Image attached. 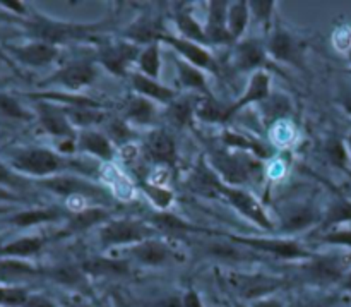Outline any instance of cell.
<instances>
[{"label": "cell", "mask_w": 351, "mask_h": 307, "mask_svg": "<svg viewBox=\"0 0 351 307\" xmlns=\"http://www.w3.org/2000/svg\"><path fill=\"white\" fill-rule=\"evenodd\" d=\"M105 23L95 24H77V23H64V21L50 19L41 14H33L26 21V26L29 33L33 34L34 40L43 41V43L58 45L72 43V41H84L91 40L98 33L103 31Z\"/></svg>", "instance_id": "1"}, {"label": "cell", "mask_w": 351, "mask_h": 307, "mask_svg": "<svg viewBox=\"0 0 351 307\" xmlns=\"http://www.w3.org/2000/svg\"><path fill=\"white\" fill-rule=\"evenodd\" d=\"M9 167L17 174L47 179L53 177L55 174L65 170V168L74 167V161L57 151L29 146L14 151L9 158Z\"/></svg>", "instance_id": "2"}, {"label": "cell", "mask_w": 351, "mask_h": 307, "mask_svg": "<svg viewBox=\"0 0 351 307\" xmlns=\"http://www.w3.org/2000/svg\"><path fill=\"white\" fill-rule=\"evenodd\" d=\"M156 229L149 222L136 218L108 220L98 229V239L103 246H134L143 240L153 239Z\"/></svg>", "instance_id": "3"}, {"label": "cell", "mask_w": 351, "mask_h": 307, "mask_svg": "<svg viewBox=\"0 0 351 307\" xmlns=\"http://www.w3.org/2000/svg\"><path fill=\"white\" fill-rule=\"evenodd\" d=\"M351 270V251L336 254H322L311 258L302 266L307 280L315 285H336L341 284L343 278Z\"/></svg>", "instance_id": "4"}, {"label": "cell", "mask_w": 351, "mask_h": 307, "mask_svg": "<svg viewBox=\"0 0 351 307\" xmlns=\"http://www.w3.org/2000/svg\"><path fill=\"white\" fill-rule=\"evenodd\" d=\"M228 284L239 297L243 301H259V299L271 297L285 284L283 278L269 277L263 273H230Z\"/></svg>", "instance_id": "5"}, {"label": "cell", "mask_w": 351, "mask_h": 307, "mask_svg": "<svg viewBox=\"0 0 351 307\" xmlns=\"http://www.w3.org/2000/svg\"><path fill=\"white\" fill-rule=\"evenodd\" d=\"M34 117L45 133L58 139H74V126L69 120L67 112L62 105H57L48 100L36 98L34 103Z\"/></svg>", "instance_id": "6"}, {"label": "cell", "mask_w": 351, "mask_h": 307, "mask_svg": "<svg viewBox=\"0 0 351 307\" xmlns=\"http://www.w3.org/2000/svg\"><path fill=\"white\" fill-rule=\"evenodd\" d=\"M36 184L47 189V191L53 192V194L65 196L67 199L75 198V196L95 199L105 198V191L101 187H98V185L91 184V182L84 181L81 177H74V175H53V177L40 179Z\"/></svg>", "instance_id": "7"}, {"label": "cell", "mask_w": 351, "mask_h": 307, "mask_svg": "<svg viewBox=\"0 0 351 307\" xmlns=\"http://www.w3.org/2000/svg\"><path fill=\"white\" fill-rule=\"evenodd\" d=\"M216 194L223 196L233 208L239 209L243 216L250 218L252 222H256L257 225L263 227V229H273V222L269 220V216L266 215L264 208L261 206V203L254 198L250 192L242 191V189L228 187V185H221L218 182L216 184Z\"/></svg>", "instance_id": "8"}, {"label": "cell", "mask_w": 351, "mask_h": 307, "mask_svg": "<svg viewBox=\"0 0 351 307\" xmlns=\"http://www.w3.org/2000/svg\"><path fill=\"white\" fill-rule=\"evenodd\" d=\"M95 79L96 69L93 67L91 62H74V64L57 69L47 81L41 82V86L57 84L60 88L69 89V91H79V89L91 84Z\"/></svg>", "instance_id": "9"}, {"label": "cell", "mask_w": 351, "mask_h": 307, "mask_svg": "<svg viewBox=\"0 0 351 307\" xmlns=\"http://www.w3.org/2000/svg\"><path fill=\"white\" fill-rule=\"evenodd\" d=\"M139 48L132 41H117V43L106 45L98 55V60L117 76H129L130 64L137 62L139 58Z\"/></svg>", "instance_id": "10"}, {"label": "cell", "mask_w": 351, "mask_h": 307, "mask_svg": "<svg viewBox=\"0 0 351 307\" xmlns=\"http://www.w3.org/2000/svg\"><path fill=\"white\" fill-rule=\"evenodd\" d=\"M9 54L26 67L40 69L48 67L53 64L58 57V47L43 43V41L33 40L24 45H14L9 47Z\"/></svg>", "instance_id": "11"}, {"label": "cell", "mask_w": 351, "mask_h": 307, "mask_svg": "<svg viewBox=\"0 0 351 307\" xmlns=\"http://www.w3.org/2000/svg\"><path fill=\"white\" fill-rule=\"evenodd\" d=\"M267 54L276 60L285 62L300 67L302 62V47L300 41L293 36L288 30H285L281 24H276L271 33L269 43H267Z\"/></svg>", "instance_id": "12"}, {"label": "cell", "mask_w": 351, "mask_h": 307, "mask_svg": "<svg viewBox=\"0 0 351 307\" xmlns=\"http://www.w3.org/2000/svg\"><path fill=\"white\" fill-rule=\"evenodd\" d=\"M161 41H167V43L170 45L175 52H177L178 57L184 58V60L189 62V64L195 65V67L201 69V71L215 72L216 69H218L216 67L218 64L215 62L213 55L209 54L208 48L202 47V45L194 43V41H189L182 36H173V34H168L167 31H165L163 36H161Z\"/></svg>", "instance_id": "13"}, {"label": "cell", "mask_w": 351, "mask_h": 307, "mask_svg": "<svg viewBox=\"0 0 351 307\" xmlns=\"http://www.w3.org/2000/svg\"><path fill=\"white\" fill-rule=\"evenodd\" d=\"M230 2L225 0H215L209 2L208 21H206L204 33L209 45H235L226 24V14H228Z\"/></svg>", "instance_id": "14"}, {"label": "cell", "mask_w": 351, "mask_h": 307, "mask_svg": "<svg viewBox=\"0 0 351 307\" xmlns=\"http://www.w3.org/2000/svg\"><path fill=\"white\" fill-rule=\"evenodd\" d=\"M271 95V78L266 71H256L250 76L249 86H247L245 93L237 100L233 105L226 106V119L233 117L235 113H239L240 110H243L245 106L252 105V103H263L264 100L269 98Z\"/></svg>", "instance_id": "15"}, {"label": "cell", "mask_w": 351, "mask_h": 307, "mask_svg": "<svg viewBox=\"0 0 351 307\" xmlns=\"http://www.w3.org/2000/svg\"><path fill=\"white\" fill-rule=\"evenodd\" d=\"M267 60V48L257 40H240L233 50V67L239 71H261Z\"/></svg>", "instance_id": "16"}, {"label": "cell", "mask_w": 351, "mask_h": 307, "mask_svg": "<svg viewBox=\"0 0 351 307\" xmlns=\"http://www.w3.org/2000/svg\"><path fill=\"white\" fill-rule=\"evenodd\" d=\"M233 242L243 244L252 249L263 251V253L274 254L278 258H285V260H293V258H304L305 251L302 246H298L293 240L285 239H254V237H230Z\"/></svg>", "instance_id": "17"}, {"label": "cell", "mask_w": 351, "mask_h": 307, "mask_svg": "<svg viewBox=\"0 0 351 307\" xmlns=\"http://www.w3.org/2000/svg\"><path fill=\"white\" fill-rule=\"evenodd\" d=\"M147 155L154 161L161 165H175L177 163V144L173 137L163 129H153L147 133L144 141Z\"/></svg>", "instance_id": "18"}, {"label": "cell", "mask_w": 351, "mask_h": 307, "mask_svg": "<svg viewBox=\"0 0 351 307\" xmlns=\"http://www.w3.org/2000/svg\"><path fill=\"white\" fill-rule=\"evenodd\" d=\"M77 148L98 160L112 161L113 143L106 134L95 129H82L77 136Z\"/></svg>", "instance_id": "19"}, {"label": "cell", "mask_w": 351, "mask_h": 307, "mask_svg": "<svg viewBox=\"0 0 351 307\" xmlns=\"http://www.w3.org/2000/svg\"><path fill=\"white\" fill-rule=\"evenodd\" d=\"M129 253L137 263L146 264V266H160V264L167 263L168 258H170V249H168L167 244L154 239V237L130 246Z\"/></svg>", "instance_id": "20"}, {"label": "cell", "mask_w": 351, "mask_h": 307, "mask_svg": "<svg viewBox=\"0 0 351 307\" xmlns=\"http://www.w3.org/2000/svg\"><path fill=\"white\" fill-rule=\"evenodd\" d=\"M129 78H130V84H132V88L136 89V93L139 96H144V98L147 100H153V102L167 103V105L177 98L173 89L160 84L156 79H151L147 78V76L141 74L139 71L130 72Z\"/></svg>", "instance_id": "21"}, {"label": "cell", "mask_w": 351, "mask_h": 307, "mask_svg": "<svg viewBox=\"0 0 351 307\" xmlns=\"http://www.w3.org/2000/svg\"><path fill=\"white\" fill-rule=\"evenodd\" d=\"M165 30H161L160 23L156 19H153L151 16H141L136 23L130 24L125 31V40L132 41V43H158L163 36Z\"/></svg>", "instance_id": "22"}, {"label": "cell", "mask_w": 351, "mask_h": 307, "mask_svg": "<svg viewBox=\"0 0 351 307\" xmlns=\"http://www.w3.org/2000/svg\"><path fill=\"white\" fill-rule=\"evenodd\" d=\"M158 110L153 100L144 96H132L125 103V122H132L136 126H149L156 120Z\"/></svg>", "instance_id": "23"}, {"label": "cell", "mask_w": 351, "mask_h": 307, "mask_svg": "<svg viewBox=\"0 0 351 307\" xmlns=\"http://www.w3.org/2000/svg\"><path fill=\"white\" fill-rule=\"evenodd\" d=\"M175 65H177L178 82H180L184 88L194 89V91H201L204 96H211L204 71L197 69L195 65L189 64V62H185L184 58L180 57H175Z\"/></svg>", "instance_id": "24"}, {"label": "cell", "mask_w": 351, "mask_h": 307, "mask_svg": "<svg viewBox=\"0 0 351 307\" xmlns=\"http://www.w3.org/2000/svg\"><path fill=\"white\" fill-rule=\"evenodd\" d=\"M195 106H197L195 96H180V98H175L173 102L168 103L165 117L175 127H187L195 117Z\"/></svg>", "instance_id": "25"}, {"label": "cell", "mask_w": 351, "mask_h": 307, "mask_svg": "<svg viewBox=\"0 0 351 307\" xmlns=\"http://www.w3.org/2000/svg\"><path fill=\"white\" fill-rule=\"evenodd\" d=\"M62 218H65V215L58 208H34L16 213L14 216H10L9 223L16 227H33L41 225V223L58 222Z\"/></svg>", "instance_id": "26"}, {"label": "cell", "mask_w": 351, "mask_h": 307, "mask_svg": "<svg viewBox=\"0 0 351 307\" xmlns=\"http://www.w3.org/2000/svg\"><path fill=\"white\" fill-rule=\"evenodd\" d=\"M175 23H177L178 31H180V36L185 38L189 41H194L199 45H209L208 38H206L204 26L197 23L192 12L189 9H177L175 10Z\"/></svg>", "instance_id": "27"}, {"label": "cell", "mask_w": 351, "mask_h": 307, "mask_svg": "<svg viewBox=\"0 0 351 307\" xmlns=\"http://www.w3.org/2000/svg\"><path fill=\"white\" fill-rule=\"evenodd\" d=\"M250 23V7L249 2H230L228 14H226V24L233 38V43H239L245 33Z\"/></svg>", "instance_id": "28"}, {"label": "cell", "mask_w": 351, "mask_h": 307, "mask_svg": "<svg viewBox=\"0 0 351 307\" xmlns=\"http://www.w3.org/2000/svg\"><path fill=\"white\" fill-rule=\"evenodd\" d=\"M81 268L86 275H95V277H120L129 271L125 261L113 260V258H93Z\"/></svg>", "instance_id": "29"}, {"label": "cell", "mask_w": 351, "mask_h": 307, "mask_svg": "<svg viewBox=\"0 0 351 307\" xmlns=\"http://www.w3.org/2000/svg\"><path fill=\"white\" fill-rule=\"evenodd\" d=\"M45 246V239L40 236H26V237H19V239L12 240V242L5 244L0 253V256L5 258H29L34 256L36 253H40L41 247Z\"/></svg>", "instance_id": "30"}, {"label": "cell", "mask_w": 351, "mask_h": 307, "mask_svg": "<svg viewBox=\"0 0 351 307\" xmlns=\"http://www.w3.org/2000/svg\"><path fill=\"white\" fill-rule=\"evenodd\" d=\"M108 212L105 208H84L81 212H75L74 215H71L69 218V229L72 232H82V230H88L91 227H99L105 222H108Z\"/></svg>", "instance_id": "31"}, {"label": "cell", "mask_w": 351, "mask_h": 307, "mask_svg": "<svg viewBox=\"0 0 351 307\" xmlns=\"http://www.w3.org/2000/svg\"><path fill=\"white\" fill-rule=\"evenodd\" d=\"M40 273L36 266L17 258H2L0 260V280H16V278L34 277Z\"/></svg>", "instance_id": "32"}, {"label": "cell", "mask_w": 351, "mask_h": 307, "mask_svg": "<svg viewBox=\"0 0 351 307\" xmlns=\"http://www.w3.org/2000/svg\"><path fill=\"white\" fill-rule=\"evenodd\" d=\"M137 67L141 74L147 76L151 79L160 78L161 69V57H160V45L151 43L144 48L137 58Z\"/></svg>", "instance_id": "33"}, {"label": "cell", "mask_w": 351, "mask_h": 307, "mask_svg": "<svg viewBox=\"0 0 351 307\" xmlns=\"http://www.w3.org/2000/svg\"><path fill=\"white\" fill-rule=\"evenodd\" d=\"M149 225H153L156 230H165V232H192L195 230V227L185 222L182 216L171 215L167 212H160L151 216Z\"/></svg>", "instance_id": "34"}, {"label": "cell", "mask_w": 351, "mask_h": 307, "mask_svg": "<svg viewBox=\"0 0 351 307\" xmlns=\"http://www.w3.org/2000/svg\"><path fill=\"white\" fill-rule=\"evenodd\" d=\"M195 117L206 122H225L226 119V106H219V103L216 102L211 96H204L201 102H197L195 106Z\"/></svg>", "instance_id": "35"}, {"label": "cell", "mask_w": 351, "mask_h": 307, "mask_svg": "<svg viewBox=\"0 0 351 307\" xmlns=\"http://www.w3.org/2000/svg\"><path fill=\"white\" fill-rule=\"evenodd\" d=\"M0 117L9 120H31L34 117L33 112H27L14 96L0 91Z\"/></svg>", "instance_id": "36"}, {"label": "cell", "mask_w": 351, "mask_h": 307, "mask_svg": "<svg viewBox=\"0 0 351 307\" xmlns=\"http://www.w3.org/2000/svg\"><path fill=\"white\" fill-rule=\"evenodd\" d=\"M29 292L23 287H0V307H24Z\"/></svg>", "instance_id": "37"}, {"label": "cell", "mask_w": 351, "mask_h": 307, "mask_svg": "<svg viewBox=\"0 0 351 307\" xmlns=\"http://www.w3.org/2000/svg\"><path fill=\"white\" fill-rule=\"evenodd\" d=\"M144 192L147 194V198L153 201V205L156 206L160 212L170 208V205L173 203V192L170 189L163 187V185H154V184H144L143 185Z\"/></svg>", "instance_id": "38"}, {"label": "cell", "mask_w": 351, "mask_h": 307, "mask_svg": "<svg viewBox=\"0 0 351 307\" xmlns=\"http://www.w3.org/2000/svg\"><path fill=\"white\" fill-rule=\"evenodd\" d=\"M317 218L319 216L315 215L312 209L302 208V209H297V212L291 213L290 216H287V218H285L283 227L287 230H290V232H295V230H302V229H307V227H311Z\"/></svg>", "instance_id": "39"}, {"label": "cell", "mask_w": 351, "mask_h": 307, "mask_svg": "<svg viewBox=\"0 0 351 307\" xmlns=\"http://www.w3.org/2000/svg\"><path fill=\"white\" fill-rule=\"evenodd\" d=\"M27 185H29V181L24 175H19L9 165L0 161V187H5L9 191H17V189L27 187Z\"/></svg>", "instance_id": "40"}, {"label": "cell", "mask_w": 351, "mask_h": 307, "mask_svg": "<svg viewBox=\"0 0 351 307\" xmlns=\"http://www.w3.org/2000/svg\"><path fill=\"white\" fill-rule=\"evenodd\" d=\"M48 275L62 285H75L81 282L84 271H82V268H75L72 264H62V266L53 268Z\"/></svg>", "instance_id": "41"}, {"label": "cell", "mask_w": 351, "mask_h": 307, "mask_svg": "<svg viewBox=\"0 0 351 307\" xmlns=\"http://www.w3.org/2000/svg\"><path fill=\"white\" fill-rule=\"evenodd\" d=\"M322 240L328 244H332V246H341L346 247V249H351V225L346 223V225H338L332 227Z\"/></svg>", "instance_id": "42"}, {"label": "cell", "mask_w": 351, "mask_h": 307, "mask_svg": "<svg viewBox=\"0 0 351 307\" xmlns=\"http://www.w3.org/2000/svg\"><path fill=\"white\" fill-rule=\"evenodd\" d=\"M250 7V16H254L256 19H259L261 23H264V26H269L271 19H273L274 7H276V2H249Z\"/></svg>", "instance_id": "43"}, {"label": "cell", "mask_w": 351, "mask_h": 307, "mask_svg": "<svg viewBox=\"0 0 351 307\" xmlns=\"http://www.w3.org/2000/svg\"><path fill=\"white\" fill-rule=\"evenodd\" d=\"M328 155L331 158V161L338 167H345L346 161H348V148L345 146V143L339 139H331L328 143Z\"/></svg>", "instance_id": "44"}, {"label": "cell", "mask_w": 351, "mask_h": 307, "mask_svg": "<svg viewBox=\"0 0 351 307\" xmlns=\"http://www.w3.org/2000/svg\"><path fill=\"white\" fill-rule=\"evenodd\" d=\"M0 7L2 9H5L7 12H10L12 16L16 17H27L29 16V10H27V5L23 2H10V0H7V2H0Z\"/></svg>", "instance_id": "45"}, {"label": "cell", "mask_w": 351, "mask_h": 307, "mask_svg": "<svg viewBox=\"0 0 351 307\" xmlns=\"http://www.w3.org/2000/svg\"><path fill=\"white\" fill-rule=\"evenodd\" d=\"M332 299L329 297H307L300 299L298 302H295L291 307H332Z\"/></svg>", "instance_id": "46"}, {"label": "cell", "mask_w": 351, "mask_h": 307, "mask_svg": "<svg viewBox=\"0 0 351 307\" xmlns=\"http://www.w3.org/2000/svg\"><path fill=\"white\" fill-rule=\"evenodd\" d=\"M338 102H339V105H341V109L351 117V84L345 86V88L339 91Z\"/></svg>", "instance_id": "47"}, {"label": "cell", "mask_w": 351, "mask_h": 307, "mask_svg": "<svg viewBox=\"0 0 351 307\" xmlns=\"http://www.w3.org/2000/svg\"><path fill=\"white\" fill-rule=\"evenodd\" d=\"M24 307H55V304L45 295H29Z\"/></svg>", "instance_id": "48"}, {"label": "cell", "mask_w": 351, "mask_h": 307, "mask_svg": "<svg viewBox=\"0 0 351 307\" xmlns=\"http://www.w3.org/2000/svg\"><path fill=\"white\" fill-rule=\"evenodd\" d=\"M182 304H184V307H204L202 306V301L201 297H199V294L195 291H187L185 292L184 299H182Z\"/></svg>", "instance_id": "49"}, {"label": "cell", "mask_w": 351, "mask_h": 307, "mask_svg": "<svg viewBox=\"0 0 351 307\" xmlns=\"http://www.w3.org/2000/svg\"><path fill=\"white\" fill-rule=\"evenodd\" d=\"M250 307H285V304L281 301H278V299L264 297L259 299V301L250 302Z\"/></svg>", "instance_id": "50"}, {"label": "cell", "mask_w": 351, "mask_h": 307, "mask_svg": "<svg viewBox=\"0 0 351 307\" xmlns=\"http://www.w3.org/2000/svg\"><path fill=\"white\" fill-rule=\"evenodd\" d=\"M19 196L16 194L14 191H9L5 187H0V201H17Z\"/></svg>", "instance_id": "51"}, {"label": "cell", "mask_w": 351, "mask_h": 307, "mask_svg": "<svg viewBox=\"0 0 351 307\" xmlns=\"http://www.w3.org/2000/svg\"><path fill=\"white\" fill-rule=\"evenodd\" d=\"M0 23H21L19 17L12 16L10 12H7V10H3L2 7H0Z\"/></svg>", "instance_id": "52"}, {"label": "cell", "mask_w": 351, "mask_h": 307, "mask_svg": "<svg viewBox=\"0 0 351 307\" xmlns=\"http://www.w3.org/2000/svg\"><path fill=\"white\" fill-rule=\"evenodd\" d=\"M339 287H341V291L350 292V294H351V270L348 271V273H346V277L343 278L341 284H339Z\"/></svg>", "instance_id": "53"}, {"label": "cell", "mask_w": 351, "mask_h": 307, "mask_svg": "<svg viewBox=\"0 0 351 307\" xmlns=\"http://www.w3.org/2000/svg\"><path fill=\"white\" fill-rule=\"evenodd\" d=\"M65 307H91V306L86 304V302L82 301H75V302H71V304H67Z\"/></svg>", "instance_id": "54"}, {"label": "cell", "mask_w": 351, "mask_h": 307, "mask_svg": "<svg viewBox=\"0 0 351 307\" xmlns=\"http://www.w3.org/2000/svg\"><path fill=\"white\" fill-rule=\"evenodd\" d=\"M3 65H5V57H3V55L0 54V69H2Z\"/></svg>", "instance_id": "55"}, {"label": "cell", "mask_w": 351, "mask_h": 307, "mask_svg": "<svg viewBox=\"0 0 351 307\" xmlns=\"http://www.w3.org/2000/svg\"><path fill=\"white\" fill-rule=\"evenodd\" d=\"M348 151L351 153V134L348 136Z\"/></svg>", "instance_id": "56"}, {"label": "cell", "mask_w": 351, "mask_h": 307, "mask_svg": "<svg viewBox=\"0 0 351 307\" xmlns=\"http://www.w3.org/2000/svg\"><path fill=\"white\" fill-rule=\"evenodd\" d=\"M2 249H3V242H2V237H0V253H2Z\"/></svg>", "instance_id": "57"}, {"label": "cell", "mask_w": 351, "mask_h": 307, "mask_svg": "<svg viewBox=\"0 0 351 307\" xmlns=\"http://www.w3.org/2000/svg\"><path fill=\"white\" fill-rule=\"evenodd\" d=\"M235 307H250V306H245V304H240V302H239V304H235Z\"/></svg>", "instance_id": "58"}, {"label": "cell", "mask_w": 351, "mask_h": 307, "mask_svg": "<svg viewBox=\"0 0 351 307\" xmlns=\"http://www.w3.org/2000/svg\"><path fill=\"white\" fill-rule=\"evenodd\" d=\"M348 60H350V64H351V50L348 52Z\"/></svg>", "instance_id": "59"}, {"label": "cell", "mask_w": 351, "mask_h": 307, "mask_svg": "<svg viewBox=\"0 0 351 307\" xmlns=\"http://www.w3.org/2000/svg\"><path fill=\"white\" fill-rule=\"evenodd\" d=\"M2 212H5V209H2V208H0V213H2Z\"/></svg>", "instance_id": "60"}]
</instances>
